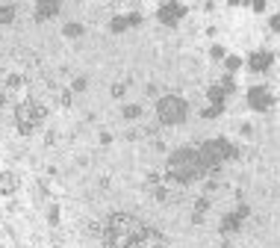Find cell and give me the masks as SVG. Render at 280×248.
Listing matches in <instances>:
<instances>
[{"label":"cell","mask_w":280,"mask_h":248,"mask_svg":"<svg viewBox=\"0 0 280 248\" xmlns=\"http://www.w3.org/2000/svg\"><path fill=\"white\" fill-rule=\"evenodd\" d=\"M201 175H207V172H204L195 148H177L174 154L168 157V180H177V183L186 186V183L198 180Z\"/></svg>","instance_id":"6da1fadb"},{"label":"cell","mask_w":280,"mask_h":248,"mask_svg":"<svg viewBox=\"0 0 280 248\" xmlns=\"http://www.w3.org/2000/svg\"><path fill=\"white\" fill-rule=\"evenodd\" d=\"M233 157H236V148H233V142H227V139H210L198 148V159H201L204 172H218L221 162H227V159H233Z\"/></svg>","instance_id":"7a4b0ae2"},{"label":"cell","mask_w":280,"mask_h":248,"mask_svg":"<svg viewBox=\"0 0 280 248\" xmlns=\"http://www.w3.org/2000/svg\"><path fill=\"white\" fill-rule=\"evenodd\" d=\"M186 115H189V104L180 95H165L157 101V118L162 124H180L186 121Z\"/></svg>","instance_id":"3957f363"},{"label":"cell","mask_w":280,"mask_h":248,"mask_svg":"<svg viewBox=\"0 0 280 248\" xmlns=\"http://www.w3.org/2000/svg\"><path fill=\"white\" fill-rule=\"evenodd\" d=\"M48 115V109L38 104V101H24L15 106V118H18V130L24 136H30L35 130V124H41V118Z\"/></svg>","instance_id":"277c9868"},{"label":"cell","mask_w":280,"mask_h":248,"mask_svg":"<svg viewBox=\"0 0 280 248\" xmlns=\"http://www.w3.org/2000/svg\"><path fill=\"white\" fill-rule=\"evenodd\" d=\"M183 15H186V6H183V3H162L157 9V18L162 24H168V27H174Z\"/></svg>","instance_id":"5b68a950"},{"label":"cell","mask_w":280,"mask_h":248,"mask_svg":"<svg viewBox=\"0 0 280 248\" xmlns=\"http://www.w3.org/2000/svg\"><path fill=\"white\" fill-rule=\"evenodd\" d=\"M248 104H251V109H257V112H265V109L271 106V95H268V89L254 86L251 92H248Z\"/></svg>","instance_id":"8992f818"},{"label":"cell","mask_w":280,"mask_h":248,"mask_svg":"<svg viewBox=\"0 0 280 248\" xmlns=\"http://www.w3.org/2000/svg\"><path fill=\"white\" fill-rule=\"evenodd\" d=\"M271 53L268 51H254L251 56H248V65H251V71H268L271 68Z\"/></svg>","instance_id":"52a82bcc"},{"label":"cell","mask_w":280,"mask_h":248,"mask_svg":"<svg viewBox=\"0 0 280 248\" xmlns=\"http://www.w3.org/2000/svg\"><path fill=\"white\" fill-rule=\"evenodd\" d=\"M56 12H59V3H56V0H38V3H35V18H38V21L56 15Z\"/></svg>","instance_id":"ba28073f"},{"label":"cell","mask_w":280,"mask_h":248,"mask_svg":"<svg viewBox=\"0 0 280 248\" xmlns=\"http://www.w3.org/2000/svg\"><path fill=\"white\" fill-rule=\"evenodd\" d=\"M18 189V175L15 172H0V195H12Z\"/></svg>","instance_id":"9c48e42d"},{"label":"cell","mask_w":280,"mask_h":248,"mask_svg":"<svg viewBox=\"0 0 280 248\" xmlns=\"http://www.w3.org/2000/svg\"><path fill=\"white\" fill-rule=\"evenodd\" d=\"M242 228V219H239V216H236V213H227V216H224V219H221V233H224V236H227V233H236V230Z\"/></svg>","instance_id":"30bf717a"},{"label":"cell","mask_w":280,"mask_h":248,"mask_svg":"<svg viewBox=\"0 0 280 248\" xmlns=\"http://www.w3.org/2000/svg\"><path fill=\"white\" fill-rule=\"evenodd\" d=\"M18 15V6H0V24H12V18Z\"/></svg>","instance_id":"8fae6325"},{"label":"cell","mask_w":280,"mask_h":248,"mask_svg":"<svg viewBox=\"0 0 280 248\" xmlns=\"http://www.w3.org/2000/svg\"><path fill=\"white\" fill-rule=\"evenodd\" d=\"M207 98H210V104H224V89H221V86H210V89H207Z\"/></svg>","instance_id":"7c38bea8"},{"label":"cell","mask_w":280,"mask_h":248,"mask_svg":"<svg viewBox=\"0 0 280 248\" xmlns=\"http://www.w3.org/2000/svg\"><path fill=\"white\" fill-rule=\"evenodd\" d=\"M130 24H127V15H115L112 21H109V30L112 33H121V30H127Z\"/></svg>","instance_id":"4fadbf2b"},{"label":"cell","mask_w":280,"mask_h":248,"mask_svg":"<svg viewBox=\"0 0 280 248\" xmlns=\"http://www.w3.org/2000/svg\"><path fill=\"white\" fill-rule=\"evenodd\" d=\"M207 210H210V201H207V198H198V201H195V222H201Z\"/></svg>","instance_id":"5bb4252c"},{"label":"cell","mask_w":280,"mask_h":248,"mask_svg":"<svg viewBox=\"0 0 280 248\" xmlns=\"http://www.w3.org/2000/svg\"><path fill=\"white\" fill-rule=\"evenodd\" d=\"M139 115H142V106H139V104L124 106V118H130V121H133V118H139Z\"/></svg>","instance_id":"9a60e30c"},{"label":"cell","mask_w":280,"mask_h":248,"mask_svg":"<svg viewBox=\"0 0 280 248\" xmlns=\"http://www.w3.org/2000/svg\"><path fill=\"white\" fill-rule=\"evenodd\" d=\"M224 65H227L230 74H236V71L242 68V59H239V56H227V59H224Z\"/></svg>","instance_id":"2e32d148"},{"label":"cell","mask_w":280,"mask_h":248,"mask_svg":"<svg viewBox=\"0 0 280 248\" xmlns=\"http://www.w3.org/2000/svg\"><path fill=\"white\" fill-rule=\"evenodd\" d=\"M62 33L68 35V38H77V35H83V27H80V24H65Z\"/></svg>","instance_id":"e0dca14e"},{"label":"cell","mask_w":280,"mask_h":248,"mask_svg":"<svg viewBox=\"0 0 280 248\" xmlns=\"http://www.w3.org/2000/svg\"><path fill=\"white\" fill-rule=\"evenodd\" d=\"M224 112V104H212L210 109H204V118H215V115H221Z\"/></svg>","instance_id":"ac0fdd59"},{"label":"cell","mask_w":280,"mask_h":248,"mask_svg":"<svg viewBox=\"0 0 280 248\" xmlns=\"http://www.w3.org/2000/svg\"><path fill=\"white\" fill-rule=\"evenodd\" d=\"M127 24H130V27L142 24V12H130V15H127Z\"/></svg>","instance_id":"d6986e66"},{"label":"cell","mask_w":280,"mask_h":248,"mask_svg":"<svg viewBox=\"0 0 280 248\" xmlns=\"http://www.w3.org/2000/svg\"><path fill=\"white\" fill-rule=\"evenodd\" d=\"M21 83H24V80H21L18 74H12V77L6 80V86H9V89H21Z\"/></svg>","instance_id":"ffe728a7"},{"label":"cell","mask_w":280,"mask_h":248,"mask_svg":"<svg viewBox=\"0 0 280 248\" xmlns=\"http://www.w3.org/2000/svg\"><path fill=\"white\" fill-rule=\"evenodd\" d=\"M236 216H239V219H248V216H251V207H248V204H239V207H236Z\"/></svg>","instance_id":"44dd1931"},{"label":"cell","mask_w":280,"mask_h":248,"mask_svg":"<svg viewBox=\"0 0 280 248\" xmlns=\"http://www.w3.org/2000/svg\"><path fill=\"white\" fill-rule=\"evenodd\" d=\"M212 59H221V56H224V48H221V45H212Z\"/></svg>","instance_id":"7402d4cb"},{"label":"cell","mask_w":280,"mask_h":248,"mask_svg":"<svg viewBox=\"0 0 280 248\" xmlns=\"http://www.w3.org/2000/svg\"><path fill=\"white\" fill-rule=\"evenodd\" d=\"M83 89H86V77H77L74 80V92H83Z\"/></svg>","instance_id":"603a6c76"},{"label":"cell","mask_w":280,"mask_h":248,"mask_svg":"<svg viewBox=\"0 0 280 248\" xmlns=\"http://www.w3.org/2000/svg\"><path fill=\"white\" fill-rule=\"evenodd\" d=\"M268 24H271V30H274V33H280V15H271Z\"/></svg>","instance_id":"cb8c5ba5"},{"label":"cell","mask_w":280,"mask_h":248,"mask_svg":"<svg viewBox=\"0 0 280 248\" xmlns=\"http://www.w3.org/2000/svg\"><path fill=\"white\" fill-rule=\"evenodd\" d=\"M124 95V86L121 83H115V86H112V98H121Z\"/></svg>","instance_id":"d4e9b609"},{"label":"cell","mask_w":280,"mask_h":248,"mask_svg":"<svg viewBox=\"0 0 280 248\" xmlns=\"http://www.w3.org/2000/svg\"><path fill=\"white\" fill-rule=\"evenodd\" d=\"M0 106H3V92H0Z\"/></svg>","instance_id":"484cf974"},{"label":"cell","mask_w":280,"mask_h":248,"mask_svg":"<svg viewBox=\"0 0 280 248\" xmlns=\"http://www.w3.org/2000/svg\"><path fill=\"white\" fill-rule=\"evenodd\" d=\"M224 248H236V245H224Z\"/></svg>","instance_id":"4316f807"}]
</instances>
